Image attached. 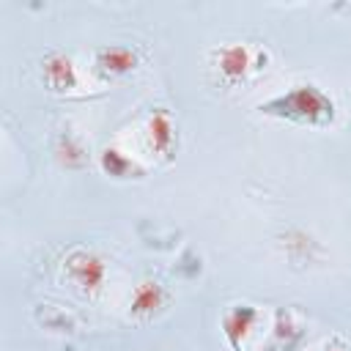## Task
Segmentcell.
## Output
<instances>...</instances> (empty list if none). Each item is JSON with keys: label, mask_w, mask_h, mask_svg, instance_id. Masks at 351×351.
<instances>
[{"label": "cell", "mask_w": 351, "mask_h": 351, "mask_svg": "<svg viewBox=\"0 0 351 351\" xmlns=\"http://www.w3.org/2000/svg\"><path fill=\"white\" fill-rule=\"evenodd\" d=\"M145 137H148V148L151 154H162L170 156L173 145H176V129H173V118L167 110L156 107L148 121H145Z\"/></svg>", "instance_id": "8"}, {"label": "cell", "mask_w": 351, "mask_h": 351, "mask_svg": "<svg viewBox=\"0 0 351 351\" xmlns=\"http://www.w3.org/2000/svg\"><path fill=\"white\" fill-rule=\"evenodd\" d=\"M258 321H261V310L255 304H247V302L228 304V310L222 313V332L233 346V351H244V340L252 335Z\"/></svg>", "instance_id": "6"}, {"label": "cell", "mask_w": 351, "mask_h": 351, "mask_svg": "<svg viewBox=\"0 0 351 351\" xmlns=\"http://www.w3.org/2000/svg\"><path fill=\"white\" fill-rule=\"evenodd\" d=\"M41 74H44V82L49 85V90H55V93H71L80 88L77 66L66 52H49L41 63Z\"/></svg>", "instance_id": "7"}, {"label": "cell", "mask_w": 351, "mask_h": 351, "mask_svg": "<svg viewBox=\"0 0 351 351\" xmlns=\"http://www.w3.org/2000/svg\"><path fill=\"white\" fill-rule=\"evenodd\" d=\"M165 302H167V291L162 288V282H156V280H143V282L134 288V293H132L129 310H132V315H137V318H148V315L159 313V310L165 307Z\"/></svg>", "instance_id": "9"}, {"label": "cell", "mask_w": 351, "mask_h": 351, "mask_svg": "<svg viewBox=\"0 0 351 351\" xmlns=\"http://www.w3.org/2000/svg\"><path fill=\"white\" fill-rule=\"evenodd\" d=\"M143 52L129 44H107L93 52V69L101 77H121L140 66Z\"/></svg>", "instance_id": "5"}, {"label": "cell", "mask_w": 351, "mask_h": 351, "mask_svg": "<svg viewBox=\"0 0 351 351\" xmlns=\"http://www.w3.org/2000/svg\"><path fill=\"white\" fill-rule=\"evenodd\" d=\"M321 351H351V346H348V343H346L340 335H332V337H329V340L321 346Z\"/></svg>", "instance_id": "12"}, {"label": "cell", "mask_w": 351, "mask_h": 351, "mask_svg": "<svg viewBox=\"0 0 351 351\" xmlns=\"http://www.w3.org/2000/svg\"><path fill=\"white\" fill-rule=\"evenodd\" d=\"M99 159H101L104 173H110L112 178H132V176H143V167H140L129 154H123V151H118V148H104Z\"/></svg>", "instance_id": "10"}, {"label": "cell", "mask_w": 351, "mask_h": 351, "mask_svg": "<svg viewBox=\"0 0 351 351\" xmlns=\"http://www.w3.org/2000/svg\"><path fill=\"white\" fill-rule=\"evenodd\" d=\"M55 151H58V156H60L66 165H71V167H77V165L85 162V148H82V143H80L74 134H69V132L60 134Z\"/></svg>", "instance_id": "11"}, {"label": "cell", "mask_w": 351, "mask_h": 351, "mask_svg": "<svg viewBox=\"0 0 351 351\" xmlns=\"http://www.w3.org/2000/svg\"><path fill=\"white\" fill-rule=\"evenodd\" d=\"M211 58H214V69L219 71L222 82H228V85L244 82L250 74L266 69V63H269V52L263 47H252L244 41L222 44L211 52Z\"/></svg>", "instance_id": "2"}, {"label": "cell", "mask_w": 351, "mask_h": 351, "mask_svg": "<svg viewBox=\"0 0 351 351\" xmlns=\"http://www.w3.org/2000/svg\"><path fill=\"white\" fill-rule=\"evenodd\" d=\"M304 332H307L304 318L291 307H280L274 310V324L266 340V351H293L304 340Z\"/></svg>", "instance_id": "4"}, {"label": "cell", "mask_w": 351, "mask_h": 351, "mask_svg": "<svg viewBox=\"0 0 351 351\" xmlns=\"http://www.w3.org/2000/svg\"><path fill=\"white\" fill-rule=\"evenodd\" d=\"M63 277L85 296H96L104 282V261L85 247H74L63 258Z\"/></svg>", "instance_id": "3"}, {"label": "cell", "mask_w": 351, "mask_h": 351, "mask_svg": "<svg viewBox=\"0 0 351 351\" xmlns=\"http://www.w3.org/2000/svg\"><path fill=\"white\" fill-rule=\"evenodd\" d=\"M258 110L263 115L282 118V121L302 123V126H329L335 121V115H337V107H335L332 96L324 93L313 82L293 85L285 93H277V96L266 99Z\"/></svg>", "instance_id": "1"}]
</instances>
